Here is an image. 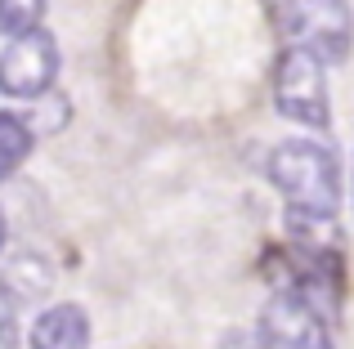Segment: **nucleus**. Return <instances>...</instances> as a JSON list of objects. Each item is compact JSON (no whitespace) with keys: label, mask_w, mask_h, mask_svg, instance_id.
I'll return each instance as SVG.
<instances>
[{"label":"nucleus","mask_w":354,"mask_h":349,"mask_svg":"<svg viewBox=\"0 0 354 349\" xmlns=\"http://www.w3.org/2000/svg\"><path fill=\"white\" fill-rule=\"evenodd\" d=\"M274 108L287 121H301L310 130L332 126V99H328V63L305 45H287L274 68Z\"/></svg>","instance_id":"nucleus-2"},{"label":"nucleus","mask_w":354,"mask_h":349,"mask_svg":"<svg viewBox=\"0 0 354 349\" xmlns=\"http://www.w3.org/2000/svg\"><path fill=\"white\" fill-rule=\"evenodd\" d=\"M0 349H18V323H14V305L0 291Z\"/></svg>","instance_id":"nucleus-9"},{"label":"nucleus","mask_w":354,"mask_h":349,"mask_svg":"<svg viewBox=\"0 0 354 349\" xmlns=\"http://www.w3.org/2000/svg\"><path fill=\"white\" fill-rule=\"evenodd\" d=\"M54 77H59V41L45 27L14 36L0 50V94L5 99H41L54 86Z\"/></svg>","instance_id":"nucleus-5"},{"label":"nucleus","mask_w":354,"mask_h":349,"mask_svg":"<svg viewBox=\"0 0 354 349\" xmlns=\"http://www.w3.org/2000/svg\"><path fill=\"white\" fill-rule=\"evenodd\" d=\"M260 349H332L319 305L296 287H278L260 309Z\"/></svg>","instance_id":"nucleus-4"},{"label":"nucleus","mask_w":354,"mask_h":349,"mask_svg":"<svg viewBox=\"0 0 354 349\" xmlns=\"http://www.w3.org/2000/svg\"><path fill=\"white\" fill-rule=\"evenodd\" d=\"M45 0H0V36H27L41 27Z\"/></svg>","instance_id":"nucleus-8"},{"label":"nucleus","mask_w":354,"mask_h":349,"mask_svg":"<svg viewBox=\"0 0 354 349\" xmlns=\"http://www.w3.org/2000/svg\"><path fill=\"white\" fill-rule=\"evenodd\" d=\"M278 9H283V27L292 36V45L314 50L323 63L350 59L354 45L350 0H278Z\"/></svg>","instance_id":"nucleus-3"},{"label":"nucleus","mask_w":354,"mask_h":349,"mask_svg":"<svg viewBox=\"0 0 354 349\" xmlns=\"http://www.w3.org/2000/svg\"><path fill=\"white\" fill-rule=\"evenodd\" d=\"M269 183L283 192L287 215L337 224L341 210V174L328 148L314 139H287L269 152Z\"/></svg>","instance_id":"nucleus-1"},{"label":"nucleus","mask_w":354,"mask_h":349,"mask_svg":"<svg viewBox=\"0 0 354 349\" xmlns=\"http://www.w3.org/2000/svg\"><path fill=\"white\" fill-rule=\"evenodd\" d=\"M32 143H36V134H32V126H27L23 117L0 112V183L32 157Z\"/></svg>","instance_id":"nucleus-7"},{"label":"nucleus","mask_w":354,"mask_h":349,"mask_svg":"<svg viewBox=\"0 0 354 349\" xmlns=\"http://www.w3.org/2000/svg\"><path fill=\"white\" fill-rule=\"evenodd\" d=\"M5 237H9V215H5V206H0V251H5Z\"/></svg>","instance_id":"nucleus-10"},{"label":"nucleus","mask_w":354,"mask_h":349,"mask_svg":"<svg viewBox=\"0 0 354 349\" xmlns=\"http://www.w3.org/2000/svg\"><path fill=\"white\" fill-rule=\"evenodd\" d=\"M27 341L32 349H90V314L77 300H59L36 314Z\"/></svg>","instance_id":"nucleus-6"}]
</instances>
